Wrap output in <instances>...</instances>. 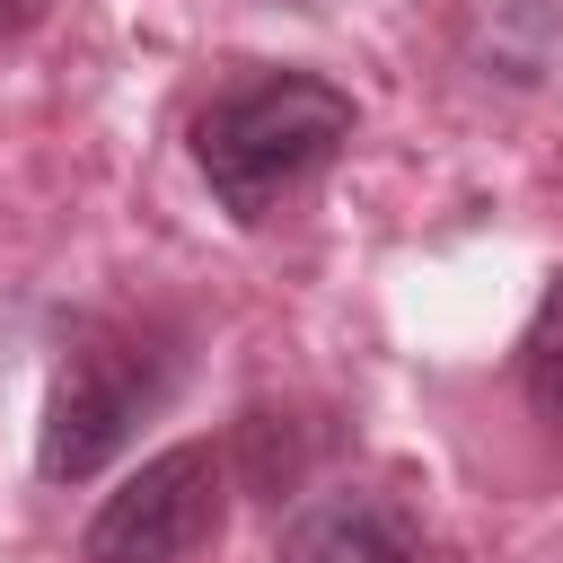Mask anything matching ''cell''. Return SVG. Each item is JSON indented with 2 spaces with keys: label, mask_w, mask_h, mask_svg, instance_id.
Returning <instances> with one entry per match:
<instances>
[{
  "label": "cell",
  "mask_w": 563,
  "mask_h": 563,
  "mask_svg": "<svg viewBox=\"0 0 563 563\" xmlns=\"http://www.w3.org/2000/svg\"><path fill=\"white\" fill-rule=\"evenodd\" d=\"M273 563H422V528H413V510L396 493L334 484V493H308L282 519Z\"/></svg>",
  "instance_id": "277c9868"
},
{
  "label": "cell",
  "mask_w": 563,
  "mask_h": 563,
  "mask_svg": "<svg viewBox=\"0 0 563 563\" xmlns=\"http://www.w3.org/2000/svg\"><path fill=\"white\" fill-rule=\"evenodd\" d=\"M343 141H352V97L317 70L238 79L194 114V167L238 220H273L282 194H299Z\"/></svg>",
  "instance_id": "6da1fadb"
},
{
  "label": "cell",
  "mask_w": 563,
  "mask_h": 563,
  "mask_svg": "<svg viewBox=\"0 0 563 563\" xmlns=\"http://www.w3.org/2000/svg\"><path fill=\"white\" fill-rule=\"evenodd\" d=\"M229 501V466L211 440H176L158 457H141L88 519L79 554L88 563H185L194 545H211Z\"/></svg>",
  "instance_id": "3957f363"
},
{
  "label": "cell",
  "mask_w": 563,
  "mask_h": 563,
  "mask_svg": "<svg viewBox=\"0 0 563 563\" xmlns=\"http://www.w3.org/2000/svg\"><path fill=\"white\" fill-rule=\"evenodd\" d=\"M554 35H563L554 0H475L466 9V44H475L484 79H537L554 62Z\"/></svg>",
  "instance_id": "5b68a950"
},
{
  "label": "cell",
  "mask_w": 563,
  "mask_h": 563,
  "mask_svg": "<svg viewBox=\"0 0 563 563\" xmlns=\"http://www.w3.org/2000/svg\"><path fill=\"white\" fill-rule=\"evenodd\" d=\"M519 387L545 422H563V273H545V299L528 317V343H519Z\"/></svg>",
  "instance_id": "8992f818"
},
{
  "label": "cell",
  "mask_w": 563,
  "mask_h": 563,
  "mask_svg": "<svg viewBox=\"0 0 563 563\" xmlns=\"http://www.w3.org/2000/svg\"><path fill=\"white\" fill-rule=\"evenodd\" d=\"M158 361L123 334H79L53 369V396H44V431H35V466L44 484H88L123 440L132 422L158 405Z\"/></svg>",
  "instance_id": "7a4b0ae2"
},
{
  "label": "cell",
  "mask_w": 563,
  "mask_h": 563,
  "mask_svg": "<svg viewBox=\"0 0 563 563\" xmlns=\"http://www.w3.org/2000/svg\"><path fill=\"white\" fill-rule=\"evenodd\" d=\"M44 18V0H0V35H18V26H35Z\"/></svg>",
  "instance_id": "52a82bcc"
}]
</instances>
